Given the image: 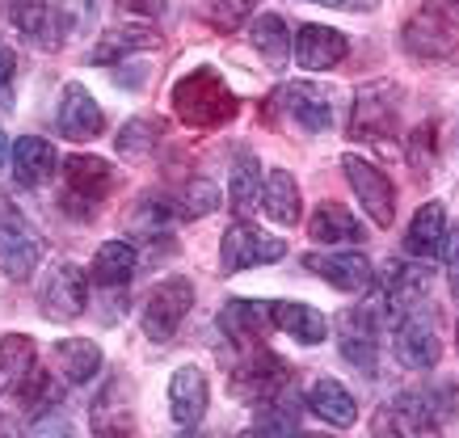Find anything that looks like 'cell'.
Returning a JSON list of instances; mask_svg holds the SVG:
<instances>
[{"label": "cell", "instance_id": "ab89813d", "mask_svg": "<svg viewBox=\"0 0 459 438\" xmlns=\"http://www.w3.org/2000/svg\"><path fill=\"white\" fill-rule=\"evenodd\" d=\"M443 253H446V279H451V296L459 299V228H451L443 236Z\"/></svg>", "mask_w": 459, "mask_h": 438}, {"label": "cell", "instance_id": "836d02e7", "mask_svg": "<svg viewBox=\"0 0 459 438\" xmlns=\"http://www.w3.org/2000/svg\"><path fill=\"white\" fill-rule=\"evenodd\" d=\"M178 207H173V198H160V194H143L140 202H135V211L126 215V224L135 228V232H143V236H160L173 219H178Z\"/></svg>", "mask_w": 459, "mask_h": 438}, {"label": "cell", "instance_id": "4dcf8cb0", "mask_svg": "<svg viewBox=\"0 0 459 438\" xmlns=\"http://www.w3.org/2000/svg\"><path fill=\"white\" fill-rule=\"evenodd\" d=\"M249 43L265 56V64L274 72L287 68V56H291V34H287V21L279 13H257L249 26Z\"/></svg>", "mask_w": 459, "mask_h": 438}, {"label": "cell", "instance_id": "83f0119b", "mask_svg": "<svg viewBox=\"0 0 459 438\" xmlns=\"http://www.w3.org/2000/svg\"><path fill=\"white\" fill-rule=\"evenodd\" d=\"M265 325H270V308L253 304V299H228L223 312H220V329L237 341V346H245V350L257 346V338L265 333Z\"/></svg>", "mask_w": 459, "mask_h": 438}, {"label": "cell", "instance_id": "7a4b0ae2", "mask_svg": "<svg viewBox=\"0 0 459 438\" xmlns=\"http://www.w3.org/2000/svg\"><path fill=\"white\" fill-rule=\"evenodd\" d=\"M459 409V392L451 383H426V388H409V392L392 396L388 413L376 417V430H409V434H421V430H438L455 417Z\"/></svg>", "mask_w": 459, "mask_h": 438}, {"label": "cell", "instance_id": "8fae6325", "mask_svg": "<svg viewBox=\"0 0 459 438\" xmlns=\"http://www.w3.org/2000/svg\"><path fill=\"white\" fill-rule=\"evenodd\" d=\"M39 304L47 321H76L84 312V304H89V279H84V270L72 266V262L51 266L39 287Z\"/></svg>", "mask_w": 459, "mask_h": 438}, {"label": "cell", "instance_id": "8992f818", "mask_svg": "<svg viewBox=\"0 0 459 438\" xmlns=\"http://www.w3.org/2000/svg\"><path fill=\"white\" fill-rule=\"evenodd\" d=\"M190 304H195V287L190 279H165L156 283L143 299V312H140V325L143 333L152 341H169L178 333V325L190 316Z\"/></svg>", "mask_w": 459, "mask_h": 438}, {"label": "cell", "instance_id": "ffe728a7", "mask_svg": "<svg viewBox=\"0 0 459 438\" xmlns=\"http://www.w3.org/2000/svg\"><path fill=\"white\" fill-rule=\"evenodd\" d=\"M307 270H316L320 279L337 291H362L371 287V262L362 253H307L304 257Z\"/></svg>", "mask_w": 459, "mask_h": 438}, {"label": "cell", "instance_id": "7402d4cb", "mask_svg": "<svg viewBox=\"0 0 459 438\" xmlns=\"http://www.w3.org/2000/svg\"><path fill=\"white\" fill-rule=\"evenodd\" d=\"M51 358H56L59 380H68V383H89V380H98V371H101V346L89 338L56 341Z\"/></svg>", "mask_w": 459, "mask_h": 438}, {"label": "cell", "instance_id": "484cf974", "mask_svg": "<svg viewBox=\"0 0 459 438\" xmlns=\"http://www.w3.org/2000/svg\"><path fill=\"white\" fill-rule=\"evenodd\" d=\"M34 341L26 333H4L0 338V396H17L34 375Z\"/></svg>", "mask_w": 459, "mask_h": 438}, {"label": "cell", "instance_id": "f35d334b", "mask_svg": "<svg viewBox=\"0 0 459 438\" xmlns=\"http://www.w3.org/2000/svg\"><path fill=\"white\" fill-rule=\"evenodd\" d=\"M13 81H17L13 51L0 43V110H13Z\"/></svg>", "mask_w": 459, "mask_h": 438}, {"label": "cell", "instance_id": "5b68a950", "mask_svg": "<svg viewBox=\"0 0 459 438\" xmlns=\"http://www.w3.org/2000/svg\"><path fill=\"white\" fill-rule=\"evenodd\" d=\"M396 118H401V89L392 81H376V85L359 89V98H354L350 140L388 143L396 135Z\"/></svg>", "mask_w": 459, "mask_h": 438}, {"label": "cell", "instance_id": "1f68e13d", "mask_svg": "<svg viewBox=\"0 0 459 438\" xmlns=\"http://www.w3.org/2000/svg\"><path fill=\"white\" fill-rule=\"evenodd\" d=\"M228 198H232V211L240 219H249L262 207V169H257L253 156H240L237 165H232V190H228Z\"/></svg>", "mask_w": 459, "mask_h": 438}, {"label": "cell", "instance_id": "603a6c76", "mask_svg": "<svg viewBox=\"0 0 459 438\" xmlns=\"http://www.w3.org/2000/svg\"><path fill=\"white\" fill-rule=\"evenodd\" d=\"M443 236H446V211L443 202H421L413 224L404 232V253L426 262V257H438L443 253Z\"/></svg>", "mask_w": 459, "mask_h": 438}, {"label": "cell", "instance_id": "5bb4252c", "mask_svg": "<svg viewBox=\"0 0 459 438\" xmlns=\"http://www.w3.org/2000/svg\"><path fill=\"white\" fill-rule=\"evenodd\" d=\"M13 26L39 51H59L68 39V13L56 0H13Z\"/></svg>", "mask_w": 459, "mask_h": 438}, {"label": "cell", "instance_id": "cb8c5ba5", "mask_svg": "<svg viewBox=\"0 0 459 438\" xmlns=\"http://www.w3.org/2000/svg\"><path fill=\"white\" fill-rule=\"evenodd\" d=\"M307 409L316 413L325 425H333V430H350V425L359 422V405H354V396H350L346 383H337V380H316L312 383V392H307Z\"/></svg>", "mask_w": 459, "mask_h": 438}, {"label": "cell", "instance_id": "30bf717a", "mask_svg": "<svg viewBox=\"0 0 459 438\" xmlns=\"http://www.w3.org/2000/svg\"><path fill=\"white\" fill-rule=\"evenodd\" d=\"M342 169H346V182L354 185V194L367 207V215L379 228H392V219H396V190H392L388 173L379 165H371L367 156H354V152L342 156Z\"/></svg>", "mask_w": 459, "mask_h": 438}, {"label": "cell", "instance_id": "9c48e42d", "mask_svg": "<svg viewBox=\"0 0 459 438\" xmlns=\"http://www.w3.org/2000/svg\"><path fill=\"white\" fill-rule=\"evenodd\" d=\"M337 350L362 375H376L379 371V308H371V304L350 308L337 321Z\"/></svg>", "mask_w": 459, "mask_h": 438}, {"label": "cell", "instance_id": "6da1fadb", "mask_svg": "<svg viewBox=\"0 0 459 438\" xmlns=\"http://www.w3.org/2000/svg\"><path fill=\"white\" fill-rule=\"evenodd\" d=\"M173 110H178L186 127L211 131L237 118V98H232V89L223 85V76L215 68H195L173 85Z\"/></svg>", "mask_w": 459, "mask_h": 438}, {"label": "cell", "instance_id": "44dd1931", "mask_svg": "<svg viewBox=\"0 0 459 438\" xmlns=\"http://www.w3.org/2000/svg\"><path fill=\"white\" fill-rule=\"evenodd\" d=\"M270 325H279L287 338L304 341V346H320V341L329 338V321L316 308L295 304V299H274L270 304Z\"/></svg>", "mask_w": 459, "mask_h": 438}, {"label": "cell", "instance_id": "3957f363", "mask_svg": "<svg viewBox=\"0 0 459 438\" xmlns=\"http://www.w3.org/2000/svg\"><path fill=\"white\" fill-rule=\"evenodd\" d=\"M114 190V169L98 156H68L64 160V185H59V207L72 219H93L101 202Z\"/></svg>", "mask_w": 459, "mask_h": 438}, {"label": "cell", "instance_id": "d590c367", "mask_svg": "<svg viewBox=\"0 0 459 438\" xmlns=\"http://www.w3.org/2000/svg\"><path fill=\"white\" fill-rule=\"evenodd\" d=\"M156 131H160L156 118H131V123L123 127V135H118V152L123 156H143L148 148H156V140H160Z\"/></svg>", "mask_w": 459, "mask_h": 438}, {"label": "cell", "instance_id": "b9f144b4", "mask_svg": "<svg viewBox=\"0 0 459 438\" xmlns=\"http://www.w3.org/2000/svg\"><path fill=\"white\" fill-rule=\"evenodd\" d=\"M0 160H4V135H0Z\"/></svg>", "mask_w": 459, "mask_h": 438}, {"label": "cell", "instance_id": "277c9868", "mask_svg": "<svg viewBox=\"0 0 459 438\" xmlns=\"http://www.w3.org/2000/svg\"><path fill=\"white\" fill-rule=\"evenodd\" d=\"M287 363L282 358H274L270 350H262V346H249L245 350V358L237 363V371H228V388L245 400V405H270V400H279L282 392H287Z\"/></svg>", "mask_w": 459, "mask_h": 438}, {"label": "cell", "instance_id": "7c38bea8", "mask_svg": "<svg viewBox=\"0 0 459 438\" xmlns=\"http://www.w3.org/2000/svg\"><path fill=\"white\" fill-rule=\"evenodd\" d=\"M392 350H396V358H401L409 371H430V367H438V358H443V341H438V325H434L430 316H426V308L404 312L401 321H396Z\"/></svg>", "mask_w": 459, "mask_h": 438}, {"label": "cell", "instance_id": "74e56055", "mask_svg": "<svg viewBox=\"0 0 459 438\" xmlns=\"http://www.w3.org/2000/svg\"><path fill=\"white\" fill-rule=\"evenodd\" d=\"M404 156H409V165L418 169V177H426V169H430V160H434V123H421V127L409 135Z\"/></svg>", "mask_w": 459, "mask_h": 438}, {"label": "cell", "instance_id": "d4e9b609", "mask_svg": "<svg viewBox=\"0 0 459 438\" xmlns=\"http://www.w3.org/2000/svg\"><path fill=\"white\" fill-rule=\"evenodd\" d=\"M56 148L42 140V135H22L13 143V182L17 185H30V190H39L51 173H56Z\"/></svg>", "mask_w": 459, "mask_h": 438}, {"label": "cell", "instance_id": "52a82bcc", "mask_svg": "<svg viewBox=\"0 0 459 438\" xmlns=\"http://www.w3.org/2000/svg\"><path fill=\"white\" fill-rule=\"evenodd\" d=\"M39 257H42V245L34 236L30 219L17 207L0 202V270H4V279H13V283L30 279L34 266H39Z\"/></svg>", "mask_w": 459, "mask_h": 438}, {"label": "cell", "instance_id": "ba28073f", "mask_svg": "<svg viewBox=\"0 0 459 438\" xmlns=\"http://www.w3.org/2000/svg\"><path fill=\"white\" fill-rule=\"evenodd\" d=\"M282 253H287L282 236H265L262 228H253L249 219L228 224V232H223V241H220V266H223V274H240V270L262 266V262H279Z\"/></svg>", "mask_w": 459, "mask_h": 438}, {"label": "cell", "instance_id": "ac0fdd59", "mask_svg": "<svg viewBox=\"0 0 459 438\" xmlns=\"http://www.w3.org/2000/svg\"><path fill=\"white\" fill-rule=\"evenodd\" d=\"M291 47H295L299 68H312V72L333 68V64H342L350 51L346 34H342V30H329V26H299Z\"/></svg>", "mask_w": 459, "mask_h": 438}, {"label": "cell", "instance_id": "e575fe53", "mask_svg": "<svg viewBox=\"0 0 459 438\" xmlns=\"http://www.w3.org/2000/svg\"><path fill=\"white\" fill-rule=\"evenodd\" d=\"M220 207V185L207 182V177H198V182L186 185V194H181V219H203Z\"/></svg>", "mask_w": 459, "mask_h": 438}, {"label": "cell", "instance_id": "2e32d148", "mask_svg": "<svg viewBox=\"0 0 459 438\" xmlns=\"http://www.w3.org/2000/svg\"><path fill=\"white\" fill-rule=\"evenodd\" d=\"M426 296H430V270L418 262H392L384 274V308L401 321L404 312L426 308Z\"/></svg>", "mask_w": 459, "mask_h": 438}, {"label": "cell", "instance_id": "7bdbcfd3", "mask_svg": "<svg viewBox=\"0 0 459 438\" xmlns=\"http://www.w3.org/2000/svg\"><path fill=\"white\" fill-rule=\"evenodd\" d=\"M455 350H459V325H455Z\"/></svg>", "mask_w": 459, "mask_h": 438}, {"label": "cell", "instance_id": "8d00e7d4", "mask_svg": "<svg viewBox=\"0 0 459 438\" xmlns=\"http://www.w3.org/2000/svg\"><path fill=\"white\" fill-rule=\"evenodd\" d=\"M253 430H265V434H291V430H299V405H291V400H270Z\"/></svg>", "mask_w": 459, "mask_h": 438}, {"label": "cell", "instance_id": "f546056e", "mask_svg": "<svg viewBox=\"0 0 459 438\" xmlns=\"http://www.w3.org/2000/svg\"><path fill=\"white\" fill-rule=\"evenodd\" d=\"M262 207L274 224H299V185L287 169H270V177L262 182Z\"/></svg>", "mask_w": 459, "mask_h": 438}, {"label": "cell", "instance_id": "60d3db41", "mask_svg": "<svg viewBox=\"0 0 459 438\" xmlns=\"http://www.w3.org/2000/svg\"><path fill=\"white\" fill-rule=\"evenodd\" d=\"M312 4H325V9H346V13H371L376 0H312Z\"/></svg>", "mask_w": 459, "mask_h": 438}, {"label": "cell", "instance_id": "d6a6232c", "mask_svg": "<svg viewBox=\"0 0 459 438\" xmlns=\"http://www.w3.org/2000/svg\"><path fill=\"white\" fill-rule=\"evenodd\" d=\"M148 47H160V34H152V30H140V26H118L110 30V34H101V43L93 47V59L98 64H114L118 56H126V51H148Z\"/></svg>", "mask_w": 459, "mask_h": 438}, {"label": "cell", "instance_id": "f1b7e54d", "mask_svg": "<svg viewBox=\"0 0 459 438\" xmlns=\"http://www.w3.org/2000/svg\"><path fill=\"white\" fill-rule=\"evenodd\" d=\"M135 270H140V253L131 249L126 241H106L93 253V279H98V287H123L135 279Z\"/></svg>", "mask_w": 459, "mask_h": 438}, {"label": "cell", "instance_id": "d6986e66", "mask_svg": "<svg viewBox=\"0 0 459 438\" xmlns=\"http://www.w3.org/2000/svg\"><path fill=\"white\" fill-rule=\"evenodd\" d=\"M401 43L409 56H418V59H451L455 56V34H451V26H446L434 9L430 13H418L401 30Z\"/></svg>", "mask_w": 459, "mask_h": 438}, {"label": "cell", "instance_id": "e0dca14e", "mask_svg": "<svg viewBox=\"0 0 459 438\" xmlns=\"http://www.w3.org/2000/svg\"><path fill=\"white\" fill-rule=\"evenodd\" d=\"M211 405V388H207V371L203 367H178L169 380V413L178 425H198L207 417Z\"/></svg>", "mask_w": 459, "mask_h": 438}, {"label": "cell", "instance_id": "9a60e30c", "mask_svg": "<svg viewBox=\"0 0 459 438\" xmlns=\"http://www.w3.org/2000/svg\"><path fill=\"white\" fill-rule=\"evenodd\" d=\"M59 135L72 143H84V140H98L101 127H106V114H101V106L93 101V93L84 85H64V93H59Z\"/></svg>", "mask_w": 459, "mask_h": 438}, {"label": "cell", "instance_id": "4316f807", "mask_svg": "<svg viewBox=\"0 0 459 438\" xmlns=\"http://www.w3.org/2000/svg\"><path fill=\"white\" fill-rule=\"evenodd\" d=\"M307 236H312L316 245H359V241H367L362 224L342 207V202H320L316 215H312V224H307Z\"/></svg>", "mask_w": 459, "mask_h": 438}, {"label": "cell", "instance_id": "4fadbf2b", "mask_svg": "<svg viewBox=\"0 0 459 438\" xmlns=\"http://www.w3.org/2000/svg\"><path fill=\"white\" fill-rule=\"evenodd\" d=\"M279 110L291 118L299 131H312V135H325L333 127V93L325 85H312V81H291L274 93Z\"/></svg>", "mask_w": 459, "mask_h": 438}]
</instances>
